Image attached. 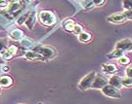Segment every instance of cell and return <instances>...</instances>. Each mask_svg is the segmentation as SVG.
Returning a JSON list of instances; mask_svg holds the SVG:
<instances>
[{
	"mask_svg": "<svg viewBox=\"0 0 132 104\" xmlns=\"http://www.w3.org/2000/svg\"><path fill=\"white\" fill-rule=\"evenodd\" d=\"M20 104H23V103H20Z\"/></svg>",
	"mask_w": 132,
	"mask_h": 104,
	"instance_id": "obj_35",
	"label": "cell"
},
{
	"mask_svg": "<svg viewBox=\"0 0 132 104\" xmlns=\"http://www.w3.org/2000/svg\"><path fill=\"white\" fill-rule=\"evenodd\" d=\"M101 68H102V71L104 73L109 74V75H113L118 71V67L114 64H112V63H103Z\"/></svg>",
	"mask_w": 132,
	"mask_h": 104,
	"instance_id": "obj_11",
	"label": "cell"
},
{
	"mask_svg": "<svg viewBox=\"0 0 132 104\" xmlns=\"http://www.w3.org/2000/svg\"><path fill=\"white\" fill-rule=\"evenodd\" d=\"M10 70H11V68H10V66L7 65V64H4V65L1 66V71H2L3 73H8Z\"/></svg>",
	"mask_w": 132,
	"mask_h": 104,
	"instance_id": "obj_29",
	"label": "cell"
},
{
	"mask_svg": "<svg viewBox=\"0 0 132 104\" xmlns=\"http://www.w3.org/2000/svg\"><path fill=\"white\" fill-rule=\"evenodd\" d=\"M125 74H126V77H129V78H132V65L128 66L125 70Z\"/></svg>",
	"mask_w": 132,
	"mask_h": 104,
	"instance_id": "obj_28",
	"label": "cell"
},
{
	"mask_svg": "<svg viewBox=\"0 0 132 104\" xmlns=\"http://www.w3.org/2000/svg\"><path fill=\"white\" fill-rule=\"evenodd\" d=\"M39 104H41V103H39Z\"/></svg>",
	"mask_w": 132,
	"mask_h": 104,
	"instance_id": "obj_36",
	"label": "cell"
},
{
	"mask_svg": "<svg viewBox=\"0 0 132 104\" xmlns=\"http://www.w3.org/2000/svg\"><path fill=\"white\" fill-rule=\"evenodd\" d=\"M101 91L103 92V95L108 96V97H111V98H120L121 97V93H120V90L114 88L113 86L110 85H106L104 88L101 89Z\"/></svg>",
	"mask_w": 132,
	"mask_h": 104,
	"instance_id": "obj_4",
	"label": "cell"
},
{
	"mask_svg": "<svg viewBox=\"0 0 132 104\" xmlns=\"http://www.w3.org/2000/svg\"><path fill=\"white\" fill-rule=\"evenodd\" d=\"M105 1L106 0H92L94 6H102V5L105 4Z\"/></svg>",
	"mask_w": 132,
	"mask_h": 104,
	"instance_id": "obj_27",
	"label": "cell"
},
{
	"mask_svg": "<svg viewBox=\"0 0 132 104\" xmlns=\"http://www.w3.org/2000/svg\"><path fill=\"white\" fill-rule=\"evenodd\" d=\"M131 41H132V39H129V38L122 39V40L118 41V42L116 44V47H114V49L122 50V51H124V52H126V51H130Z\"/></svg>",
	"mask_w": 132,
	"mask_h": 104,
	"instance_id": "obj_8",
	"label": "cell"
},
{
	"mask_svg": "<svg viewBox=\"0 0 132 104\" xmlns=\"http://www.w3.org/2000/svg\"><path fill=\"white\" fill-rule=\"evenodd\" d=\"M121 81H122V78H121V77H119V76H118V75H113L109 79V84L113 86L114 88H117V89L119 90V89L122 87Z\"/></svg>",
	"mask_w": 132,
	"mask_h": 104,
	"instance_id": "obj_12",
	"label": "cell"
},
{
	"mask_svg": "<svg viewBox=\"0 0 132 104\" xmlns=\"http://www.w3.org/2000/svg\"><path fill=\"white\" fill-rule=\"evenodd\" d=\"M81 32H83V27L78 24H75V29H73V33L76 34V35H78L80 34Z\"/></svg>",
	"mask_w": 132,
	"mask_h": 104,
	"instance_id": "obj_23",
	"label": "cell"
},
{
	"mask_svg": "<svg viewBox=\"0 0 132 104\" xmlns=\"http://www.w3.org/2000/svg\"><path fill=\"white\" fill-rule=\"evenodd\" d=\"M97 75V73L95 71H91L89 72L87 75H85L81 80L79 81L78 85H77V88L79 89L80 90H86L91 89V86L94 82L95 77Z\"/></svg>",
	"mask_w": 132,
	"mask_h": 104,
	"instance_id": "obj_3",
	"label": "cell"
},
{
	"mask_svg": "<svg viewBox=\"0 0 132 104\" xmlns=\"http://www.w3.org/2000/svg\"><path fill=\"white\" fill-rule=\"evenodd\" d=\"M30 51H33V52H35L36 54H38V55H40L43 59H44V58L51 59V58L56 57V56H57L56 49L51 47V46L35 45V46L32 48V50H30Z\"/></svg>",
	"mask_w": 132,
	"mask_h": 104,
	"instance_id": "obj_1",
	"label": "cell"
},
{
	"mask_svg": "<svg viewBox=\"0 0 132 104\" xmlns=\"http://www.w3.org/2000/svg\"><path fill=\"white\" fill-rule=\"evenodd\" d=\"M109 84V79L104 77L101 74H97L94 79V82L91 86V89H96V90H101L102 88H104L106 85Z\"/></svg>",
	"mask_w": 132,
	"mask_h": 104,
	"instance_id": "obj_5",
	"label": "cell"
},
{
	"mask_svg": "<svg viewBox=\"0 0 132 104\" xmlns=\"http://www.w3.org/2000/svg\"><path fill=\"white\" fill-rule=\"evenodd\" d=\"M78 1H80V2H82V1H83V0H78Z\"/></svg>",
	"mask_w": 132,
	"mask_h": 104,
	"instance_id": "obj_34",
	"label": "cell"
},
{
	"mask_svg": "<svg viewBox=\"0 0 132 104\" xmlns=\"http://www.w3.org/2000/svg\"><path fill=\"white\" fill-rule=\"evenodd\" d=\"M130 51H132V41H131V46H130Z\"/></svg>",
	"mask_w": 132,
	"mask_h": 104,
	"instance_id": "obj_32",
	"label": "cell"
},
{
	"mask_svg": "<svg viewBox=\"0 0 132 104\" xmlns=\"http://www.w3.org/2000/svg\"><path fill=\"white\" fill-rule=\"evenodd\" d=\"M20 0H8L9 3H14V2H19Z\"/></svg>",
	"mask_w": 132,
	"mask_h": 104,
	"instance_id": "obj_31",
	"label": "cell"
},
{
	"mask_svg": "<svg viewBox=\"0 0 132 104\" xmlns=\"http://www.w3.org/2000/svg\"><path fill=\"white\" fill-rule=\"evenodd\" d=\"M24 57L28 59V60H39V59H43L40 55L36 54L33 51H26L24 54Z\"/></svg>",
	"mask_w": 132,
	"mask_h": 104,
	"instance_id": "obj_14",
	"label": "cell"
},
{
	"mask_svg": "<svg viewBox=\"0 0 132 104\" xmlns=\"http://www.w3.org/2000/svg\"><path fill=\"white\" fill-rule=\"evenodd\" d=\"M118 62L119 63V64H121V65H127V64H129L130 63V59H129V57H126L125 55L123 56V57H119L118 59Z\"/></svg>",
	"mask_w": 132,
	"mask_h": 104,
	"instance_id": "obj_21",
	"label": "cell"
},
{
	"mask_svg": "<svg viewBox=\"0 0 132 104\" xmlns=\"http://www.w3.org/2000/svg\"><path fill=\"white\" fill-rule=\"evenodd\" d=\"M125 20H126V17L124 13H116L107 18V22L111 24H121V23H124Z\"/></svg>",
	"mask_w": 132,
	"mask_h": 104,
	"instance_id": "obj_6",
	"label": "cell"
},
{
	"mask_svg": "<svg viewBox=\"0 0 132 104\" xmlns=\"http://www.w3.org/2000/svg\"><path fill=\"white\" fill-rule=\"evenodd\" d=\"M2 61V58H1V57H0V62Z\"/></svg>",
	"mask_w": 132,
	"mask_h": 104,
	"instance_id": "obj_33",
	"label": "cell"
},
{
	"mask_svg": "<svg viewBox=\"0 0 132 104\" xmlns=\"http://www.w3.org/2000/svg\"><path fill=\"white\" fill-rule=\"evenodd\" d=\"M9 5V2L8 0H0V8H7Z\"/></svg>",
	"mask_w": 132,
	"mask_h": 104,
	"instance_id": "obj_26",
	"label": "cell"
},
{
	"mask_svg": "<svg viewBox=\"0 0 132 104\" xmlns=\"http://www.w3.org/2000/svg\"><path fill=\"white\" fill-rule=\"evenodd\" d=\"M81 4H82V7H83L85 10H91L95 7L94 4H93V2H92V0H83Z\"/></svg>",
	"mask_w": 132,
	"mask_h": 104,
	"instance_id": "obj_19",
	"label": "cell"
},
{
	"mask_svg": "<svg viewBox=\"0 0 132 104\" xmlns=\"http://www.w3.org/2000/svg\"><path fill=\"white\" fill-rule=\"evenodd\" d=\"M29 13H30V12H27V13H24V14L19 16V17L17 18L16 24H18V25H23V24H24L26 20H27V19H28V15H29Z\"/></svg>",
	"mask_w": 132,
	"mask_h": 104,
	"instance_id": "obj_18",
	"label": "cell"
},
{
	"mask_svg": "<svg viewBox=\"0 0 132 104\" xmlns=\"http://www.w3.org/2000/svg\"><path fill=\"white\" fill-rule=\"evenodd\" d=\"M20 3L24 8V7H27V6L31 4L32 3V0H20Z\"/></svg>",
	"mask_w": 132,
	"mask_h": 104,
	"instance_id": "obj_25",
	"label": "cell"
},
{
	"mask_svg": "<svg viewBox=\"0 0 132 104\" xmlns=\"http://www.w3.org/2000/svg\"><path fill=\"white\" fill-rule=\"evenodd\" d=\"M6 45H7V41L5 39H0V53L7 48Z\"/></svg>",
	"mask_w": 132,
	"mask_h": 104,
	"instance_id": "obj_24",
	"label": "cell"
},
{
	"mask_svg": "<svg viewBox=\"0 0 132 104\" xmlns=\"http://www.w3.org/2000/svg\"><path fill=\"white\" fill-rule=\"evenodd\" d=\"M21 45L22 47L24 48V49H29V50H32V48L35 46V44L30 40V39H28V38H23L21 41Z\"/></svg>",
	"mask_w": 132,
	"mask_h": 104,
	"instance_id": "obj_16",
	"label": "cell"
},
{
	"mask_svg": "<svg viewBox=\"0 0 132 104\" xmlns=\"http://www.w3.org/2000/svg\"><path fill=\"white\" fill-rule=\"evenodd\" d=\"M125 52L122 51V50H118V49H114L113 52L110 53L107 55V57L109 59H118L119 57H121L124 56Z\"/></svg>",
	"mask_w": 132,
	"mask_h": 104,
	"instance_id": "obj_13",
	"label": "cell"
},
{
	"mask_svg": "<svg viewBox=\"0 0 132 104\" xmlns=\"http://www.w3.org/2000/svg\"><path fill=\"white\" fill-rule=\"evenodd\" d=\"M123 13L126 17V19H132V10H128V11H125Z\"/></svg>",
	"mask_w": 132,
	"mask_h": 104,
	"instance_id": "obj_30",
	"label": "cell"
},
{
	"mask_svg": "<svg viewBox=\"0 0 132 104\" xmlns=\"http://www.w3.org/2000/svg\"><path fill=\"white\" fill-rule=\"evenodd\" d=\"M91 38H92L91 34L88 33V32H85V31L81 32L80 34H78V35H77V39H78V41H79V42H81V43L89 42L90 40H91Z\"/></svg>",
	"mask_w": 132,
	"mask_h": 104,
	"instance_id": "obj_17",
	"label": "cell"
},
{
	"mask_svg": "<svg viewBox=\"0 0 132 104\" xmlns=\"http://www.w3.org/2000/svg\"><path fill=\"white\" fill-rule=\"evenodd\" d=\"M122 87H126V88H131L132 87V78L129 77H124L122 78Z\"/></svg>",
	"mask_w": 132,
	"mask_h": 104,
	"instance_id": "obj_20",
	"label": "cell"
},
{
	"mask_svg": "<svg viewBox=\"0 0 132 104\" xmlns=\"http://www.w3.org/2000/svg\"><path fill=\"white\" fill-rule=\"evenodd\" d=\"M75 24H76V23H75L72 19H66V20L63 23V27H64V29H65L66 31H68V32H73Z\"/></svg>",
	"mask_w": 132,
	"mask_h": 104,
	"instance_id": "obj_15",
	"label": "cell"
},
{
	"mask_svg": "<svg viewBox=\"0 0 132 104\" xmlns=\"http://www.w3.org/2000/svg\"><path fill=\"white\" fill-rule=\"evenodd\" d=\"M37 20V14L35 11H30V13L28 15V19L24 23V25L27 26V28L28 30H32L34 25H35V23Z\"/></svg>",
	"mask_w": 132,
	"mask_h": 104,
	"instance_id": "obj_7",
	"label": "cell"
},
{
	"mask_svg": "<svg viewBox=\"0 0 132 104\" xmlns=\"http://www.w3.org/2000/svg\"><path fill=\"white\" fill-rule=\"evenodd\" d=\"M122 7L125 11L132 10V0H122Z\"/></svg>",
	"mask_w": 132,
	"mask_h": 104,
	"instance_id": "obj_22",
	"label": "cell"
},
{
	"mask_svg": "<svg viewBox=\"0 0 132 104\" xmlns=\"http://www.w3.org/2000/svg\"><path fill=\"white\" fill-rule=\"evenodd\" d=\"M24 36V32L20 28H13L9 32V37L13 41H21Z\"/></svg>",
	"mask_w": 132,
	"mask_h": 104,
	"instance_id": "obj_9",
	"label": "cell"
},
{
	"mask_svg": "<svg viewBox=\"0 0 132 104\" xmlns=\"http://www.w3.org/2000/svg\"><path fill=\"white\" fill-rule=\"evenodd\" d=\"M13 84H14V80L11 76L6 75V74L0 76V88L7 89V88H10Z\"/></svg>",
	"mask_w": 132,
	"mask_h": 104,
	"instance_id": "obj_10",
	"label": "cell"
},
{
	"mask_svg": "<svg viewBox=\"0 0 132 104\" xmlns=\"http://www.w3.org/2000/svg\"><path fill=\"white\" fill-rule=\"evenodd\" d=\"M37 19L45 26H53L57 23V18L55 14L52 11H48V10L40 11L37 16Z\"/></svg>",
	"mask_w": 132,
	"mask_h": 104,
	"instance_id": "obj_2",
	"label": "cell"
}]
</instances>
